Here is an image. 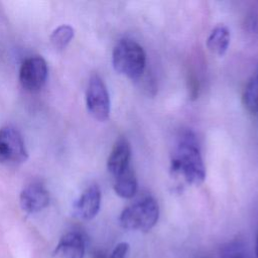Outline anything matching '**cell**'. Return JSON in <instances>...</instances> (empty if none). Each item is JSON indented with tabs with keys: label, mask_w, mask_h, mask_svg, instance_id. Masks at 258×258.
<instances>
[{
	"label": "cell",
	"mask_w": 258,
	"mask_h": 258,
	"mask_svg": "<svg viewBox=\"0 0 258 258\" xmlns=\"http://www.w3.org/2000/svg\"><path fill=\"white\" fill-rule=\"evenodd\" d=\"M60 258H84L85 241L80 233L70 232L64 234L54 251Z\"/></svg>",
	"instance_id": "30bf717a"
},
{
	"label": "cell",
	"mask_w": 258,
	"mask_h": 258,
	"mask_svg": "<svg viewBox=\"0 0 258 258\" xmlns=\"http://www.w3.org/2000/svg\"><path fill=\"white\" fill-rule=\"evenodd\" d=\"M112 63L117 73L137 81L145 73L146 53L135 40L123 38L113 49Z\"/></svg>",
	"instance_id": "7a4b0ae2"
},
{
	"label": "cell",
	"mask_w": 258,
	"mask_h": 258,
	"mask_svg": "<svg viewBox=\"0 0 258 258\" xmlns=\"http://www.w3.org/2000/svg\"><path fill=\"white\" fill-rule=\"evenodd\" d=\"M128 250H129L128 243H125V242L119 243L112 251L110 258H125L128 253Z\"/></svg>",
	"instance_id": "2e32d148"
},
{
	"label": "cell",
	"mask_w": 258,
	"mask_h": 258,
	"mask_svg": "<svg viewBox=\"0 0 258 258\" xmlns=\"http://www.w3.org/2000/svg\"><path fill=\"white\" fill-rule=\"evenodd\" d=\"M131 157V146L127 139L120 138L114 144L108 160L107 168L108 171L115 177L120 175L126 169H128Z\"/></svg>",
	"instance_id": "9c48e42d"
},
{
	"label": "cell",
	"mask_w": 258,
	"mask_h": 258,
	"mask_svg": "<svg viewBox=\"0 0 258 258\" xmlns=\"http://www.w3.org/2000/svg\"><path fill=\"white\" fill-rule=\"evenodd\" d=\"M159 208L156 200L150 196L126 207L119 218L120 225L130 231L148 232L158 221Z\"/></svg>",
	"instance_id": "3957f363"
},
{
	"label": "cell",
	"mask_w": 258,
	"mask_h": 258,
	"mask_svg": "<svg viewBox=\"0 0 258 258\" xmlns=\"http://www.w3.org/2000/svg\"><path fill=\"white\" fill-rule=\"evenodd\" d=\"M28 153L20 133L11 126L0 128V163H22Z\"/></svg>",
	"instance_id": "5b68a950"
},
{
	"label": "cell",
	"mask_w": 258,
	"mask_h": 258,
	"mask_svg": "<svg viewBox=\"0 0 258 258\" xmlns=\"http://www.w3.org/2000/svg\"><path fill=\"white\" fill-rule=\"evenodd\" d=\"M230 38L229 28L224 24H219L211 31L207 39V46L212 53L223 56L228 50Z\"/></svg>",
	"instance_id": "8fae6325"
},
{
	"label": "cell",
	"mask_w": 258,
	"mask_h": 258,
	"mask_svg": "<svg viewBox=\"0 0 258 258\" xmlns=\"http://www.w3.org/2000/svg\"><path fill=\"white\" fill-rule=\"evenodd\" d=\"M86 104L90 114L98 121H106L110 116V96L100 76L92 75L86 93Z\"/></svg>",
	"instance_id": "277c9868"
},
{
	"label": "cell",
	"mask_w": 258,
	"mask_h": 258,
	"mask_svg": "<svg viewBox=\"0 0 258 258\" xmlns=\"http://www.w3.org/2000/svg\"><path fill=\"white\" fill-rule=\"evenodd\" d=\"M74 28L70 25H60L50 35V42L56 49H63L74 38Z\"/></svg>",
	"instance_id": "5bb4252c"
},
{
	"label": "cell",
	"mask_w": 258,
	"mask_h": 258,
	"mask_svg": "<svg viewBox=\"0 0 258 258\" xmlns=\"http://www.w3.org/2000/svg\"><path fill=\"white\" fill-rule=\"evenodd\" d=\"M49 204L48 191L39 183H32L24 187L20 194L21 209L28 213L34 214L45 209Z\"/></svg>",
	"instance_id": "52a82bcc"
},
{
	"label": "cell",
	"mask_w": 258,
	"mask_h": 258,
	"mask_svg": "<svg viewBox=\"0 0 258 258\" xmlns=\"http://www.w3.org/2000/svg\"><path fill=\"white\" fill-rule=\"evenodd\" d=\"M92 258H110V256H108L104 251L102 250H96L93 255Z\"/></svg>",
	"instance_id": "e0dca14e"
},
{
	"label": "cell",
	"mask_w": 258,
	"mask_h": 258,
	"mask_svg": "<svg viewBox=\"0 0 258 258\" xmlns=\"http://www.w3.org/2000/svg\"><path fill=\"white\" fill-rule=\"evenodd\" d=\"M173 174L181 175L183 179L194 185H200L206 178V167L196 138L191 132H185L170 161Z\"/></svg>",
	"instance_id": "6da1fadb"
},
{
	"label": "cell",
	"mask_w": 258,
	"mask_h": 258,
	"mask_svg": "<svg viewBox=\"0 0 258 258\" xmlns=\"http://www.w3.org/2000/svg\"><path fill=\"white\" fill-rule=\"evenodd\" d=\"M221 258H252L241 242H231L221 249Z\"/></svg>",
	"instance_id": "9a60e30c"
},
{
	"label": "cell",
	"mask_w": 258,
	"mask_h": 258,
	"mask_svg": "<svg viewBox=\"0 0 258 258\" xmlns=\"http://www.w3.org/2000/svg\"><path fill=\"white\" fill-rule=\"evenodd\" d=\"M243 103L245 108L252 114H258V67L249 79L244 93Z\"/></svg>",
	"instance_id": "4fadbf2b"
},
{
	"label": "cell",
	"mask_w": 258,
	"mask_h": 258,
	"mask_svg": "<svg viewBox=\"0 0 258 258\" xmlns=\"http://www.w3.org/2000/svg\"><path fill=\"white\" fill-rule=\"evenodd\" d=\"M255 250H256V257L258 258V230H257V234H256V247H255Z\"/></svg>",
	"instance_id": "ac0fdd59"
},
{
	"label": "cell",
	"mask_w": 258,
	"mask_h": 258,
	"mask_svg": "<svg viewBox=\"0 0 258 258\" xmlns=\"http://www.w3.org/2000/svg\"><path fill=\"white\" fill-rule=\"evenodd\" d=\"M47 78V64L41 56H31L25 59L19 71L21 86L29 92L39 91Z\"/></svg>",
	"instance_id": "8992f818"
},
{
	"label": "cell",
	"mask_w": 258,
	"mask_h": 258,
	"mask_svg": "<svg viewBox=\"0 0 258 258\" xmlns=\"http://www.w3.org/2000/svg\"><path fill=\"white\" fill-rule=\"evenodd\" d=\"M114 190L123 199H131L134 197L137 191V179L134 171L130 167L115 177Z\"/></svg>",
	"instance_id": "7c38bea8"
},
{
	"label": "cell",
	"mask_w": 258,
	"mask_h": 258,
	"mask_svg": "<svg viewBox=\"0 0 258 258\" xmlns=\"http://www.w3.org/2000/svg\"><path fill=\"white\" fill-rule=\"evenodd\" d=\"M101 207V190L98 185L88 186L75 205L76 215L85 221L96 217Z\"/></svg>",
	"instance_id": "ba28073f"
}]
</instances>
